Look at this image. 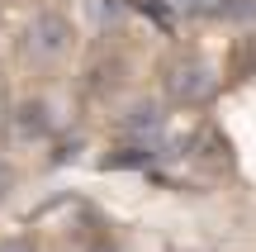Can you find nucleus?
<instances>
[{
    "mask_svg": "<svg viewBox=\"0 0 256 252\" xmlns=\"http://www.w3.org/2000/svg\"><path fill=\"white\" fill-rule=\"evenodd\" d=\"M162 86H166V95H171L176 105H204L218 91V76H214V67L204 62V57L180 53V57H171V62L162 67Z\"/></svg>",
    "mask_w": 256,
    "mask_h": 252,
    "instance_id": "f257e3e1",
    "label": "nucleus"
},
{
    "mask_svg": "<svg viewBox=\"0 0 256 252\" xmlns=\"http://www.w3.org/2000/svg\"><path fill=\"white\" fill-rule=\"evenodd\" d=\"M72 24H66V15H52V10H43L38 19H28V29H24V38H19V48H24V57L28 62H38V67H52V62H62L66 53H72Z\"/></svg>",
    "mask_w": 256,
    "mask_h": 252,
    "instance_id": "f03ea898",
    "label": "nucleus"
},
{
    "mask_svg": "<svg viewBox=\"0 0 256 252\" xmlns=\"http://www.w3.org/2000/svg\"><path fill=\"white\" fill-rule=\"evenodd\" d=\"M209 15H218V19H252L256 15V0H214Z\"/></svg>",
    "mask_w": 256,
    "mask_h": 252,
    "instance_id": "7ed1b4c3",
    "label": "nucleus"
},
{
    "mask_svg": "<svg viewBox=\"0 0 256 252\" xmlns=\"http://www.w3.org/2000/svg\"><path fill=\"white\" fill-rule=\"evenodd\" d=\"M238 67H242L247 76H256V38H252V43H247V48L238 53Z\"/></svg>",
    "mask_w": 256,
    "mask_h": 252,
    "instance_id": "20e7f679",
    "label": "nucleus"
},
{
    "mask_svg": "<svg viewBox=\"0 0 256 252\" xmlns=\"http://www.w3.org/2000/svg\"><path fill=\"white\" fill-rule=\"evenodd\" d=\"M0 252H34V243H24V238H19V243H5Z\"/></svg>",
    "mask_w": 256,
    "mask_h": 252,
    "instance_id": "39448f33",
    "label": "nucleus"
}]
</instances>
